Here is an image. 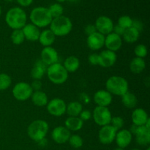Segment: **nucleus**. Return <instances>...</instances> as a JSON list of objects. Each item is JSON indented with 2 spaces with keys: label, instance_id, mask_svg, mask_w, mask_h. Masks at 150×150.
Returning a JSON list of instances; mask_svg holds the SVG:
<instances>
[{
  "label": "nucleus",
  "instance_id": "obj_15",
  "mask_svg": "<svg viewBox=\"0 0 150 150\" xmlns=\"http://www.w3.org/2000/svg\"><path fill=\"white\" fill-rule=\"evenodd\" d=\"M86 44L89 49L92 51H98L105 45V35L96 32L87 36Z\"/></svg>",
  "mask_w": 150,
  "mask_h": 150
},
{
  "label": "nucleus",
  "instance_id": "obj_12",
  "mask_svg": "<svg viewBox=\"0 0 150 150\" xmlns=\"http://www.w3.org/2000/svg\"><path fill=\"white\" fill-rule=\"evenodd\" d=\"M117 132V130L111 125L101 127L98 133V139L100 142L105 145L111 144L115 140Z\"/></svg>",
  "mask_w": 150,
  "mask_h": 150
},
{
  "label": "nucleus",
  "instance_id": "obj_2",
  "mask_svg": "<svg viewBox=\"0 0 150 150\" xmlns=\"http://www.w3.org/2000/svg\"><path fill=\"white\" fill-rule=\"evenodd\" d=\"M31 23L37 27L45 28L50 26L53 18L48 7H37L32 10L29 14Z\"/></svg>",
  "mask_w": 150,
  "mask_h": 150
},
{
  "label": "nucleus",
  "instance_id": "obj_6",
  "mask_svg": "<svg viewBox=\"0 0 150 150\" xmlns=\"http://www.w3.org/2000/svg\"><path fill=\"white\" fill-rule=\"evenodd\" d=\"M47 77L51 83L57 85L62 84L67 81L68 79V73L63 65L57 62L47 67Z\"/></svg>",
  "mask_w": 150,
  "mask_h": 150
},
{
  "label": "nucleus",
  "instance_id": "obj_42",
  "mask_svg": "<svg viewBox=\"0 0 150 150\" xmlns=\"http://www.w3.org/2000/svg\"><path fill=\"white\" fill-rule=\"evenodd\" d=\"M125 30V29L122 28L121 26H119L118 24H117V25H114V29H113V32L117 34V35H118L119 36L122 37L123 35V34H124Z\"/></svg>",
  "mask_w": 150,
  "mask_h": 150
},
{
  "label": "nucleus",
  "instance_id": "obj_44",
  "mask_svg": "<svg viewBox=\"0 0 150 150\" xmlns=\"http://www.w3.org/2000/svg\"><path fill=\"white\" fill-rule=\"evenodd\" d=\"M134 28H136V29H138V30L140 32L141 30L142 29V27H143V25H142V23L141 21H139L138 20H136L134 21L133 20V26Z\"/></svg>",
  "mask_w": 150,
  "mask_h": 150
},
{
  "label": "nucleus",
  "instance_id": "obj_20",
  "mask_svg": "<svg viewBox=\"0 0 150 150\" xmlns=\"http://www.w3.org/2000/svg\"><path fill=\"white\" fill-rule=\"evenodd\" d=\"M149 119V117L148 116V114L144 108H135L132 113V122H133V125L138 126V127L144 125Z\"/></svg>",
  "mask_w": 150,
  "mask_h": 150
},
{
  "label": "nucleus",
  "instance_id": "obj_10",
  "mask_svg": "<svg viewBox=\"0 0 150 150\" xmlns=\"http://www.w3.org/2000/svg\"><path fill=\"white\" fill-rule=\"evenodd\" d=\"M95 26L97 32L105 36L113 32L114 23L109 17L106 16H101L96 19Z\"/></svg>",
  "mask_w": 150,
  "mask_h": 150
},
{
  "label": "nucleus",
  "instance_id": "obj_38",
  "mask_svg": "<svg viewBox=\"0 0 150 150\" xmlns=\"http://www.w3.org/2000/svg\"><path fill=\"white\" fill-rule=\"evenodd\" d=\"M79 118L83 122L88 121L92 118V112L88 109H83L79 115Z\"/></svg>",
  "mask_w": 150,
  "mask_h": 150
},
{
  "label": "nucleus",
  "instance_id": "obj_3",
  "mask_svg": "<svg viewBox=\"0 0 150 150\" xmlns=\"http://www.w3.org/2000/svg\"><path fill=\"white\" fill-rule=\"evenodd\" d=\"M105 89L112 95L122 97L129 91V84L125 78L113 76L107 79Z\"/></svg>",
  "mask_w": 150,
  "mask_h": 150
},
{
  "label": "nucleus",
  "instance_id": "obj_24",
  "mask_svg": "<svg viewBox=\"0 0 150 150\" xmlns=\"http://www.w3.org/2000/svg\"><path fill=\"white\" fill-rule=\"evenodd\" d=\"M83 126V122L79 117H69L64 122V127L70 131H79Z\"/></svg>",
  "mask_w": 150,
  "mask_h": 150
},
{
  "label": "nucleus",
  "instance_id": "obj_27",
  "mask_svg": "<svg viewBox=\"0 0 150 150\" xmlns=\"http://www.w3.org/2000/svg\"><path fill=\"white\" fill-rule=\"evenodd\" d=\"M139 36H140V32L133 26H131V27L125 30L122 38V40L125 41L126 42L134 43V42H137Z\"/></svg>",
  "mask_w": 150,
  "mask_h": 150
},
{
  "label": "nucleus",
  "instance_id": "obj_32",
  "mask_svg": "<svg viewBox=\"0 0 150 150\" xmlns=\"http://www.w3.org/2000/svg\"><path fill=\"white\" fill-rule=\"evenodd\" d=\"M53 18L62 16L64 13V7L59 3H54L48 7Z\"/></svg>",
  "mask_w": 150,
  "mask_h": 150
},
{
  "label": "nucleus",
  "instance_id": "obj_22",
  "mask_svg": "<svg viewBox=\"0 0 150 150\" xmlns=\"http://www.w3.org/2000/svg\"><path fill=\"white\" fill-rule=\"evenodd\" d=\"M47 66L41 60H38L34 64L31 70V77L34 80H40L42 79L44 75L46 73Z\"/></svg>",
  "mask_w": 150,
  "mask_h": 150
},
{
  "label": "nucleus",
  "instance_id": "obj_16",
  "mask_svg": "<svg viewBox=\"0 0 150 150\" xmlns=\"http://www.w3.org/2000/svg\"><path fill=\"white\" fill-rule=\"evenodd\" d=\"M122 42L123 40L122 37L119 36L118 35L112 32L111 33L105 36V45H104V46H105L107 50L116 52L122 48Z\"/></svg>",
  "mask_w": 150,
  "mask_h": 150
},
{
  "label": "nucleus",
  "instance_id": "obj_19",
  "mask_svg": "<svg viewBox=\"0 0 150 150\" xmlns=\"http://www.w3.org/2000/svg\"><path fill=\"white\" fill-rule=\"evenodd\" d=\"M134 135L138 144L142 146H148L150 144V130L145 126L137 127Z\"/></svg>",
  "mask_w": 150,
  "mask_h": 150
},
{
  "label": "nucleus",
  "instance_id": "obj_37",
  "mask_svg": "<svg viewBox=\"0 0 150 150\" xmlns=\"http://www.w3.org/2000/svg\"><path fill=\"white\" fill-rule=\"evenodd\" d=\"M110 125H111L117 131H119V130H120L121 129L123 128L125 125V122L124 120H123L121 117L117 116V117H112Z\"/></svg>",
  "mask_w": 150,
  "mask_h": 150
},
{
  "label": "nucleus",
  "instance_id": "obj_1",
  "mask_svg": "<svg viewBox=\"0 0 150 150\" xmlns=\"http://www.w3.org/2000/svg\"><path fill=\"white\" fill-rule=\"evenodd\" d=\"M5 22L13 30L21 29L27 23V15L21 7H12L6 13Z\"/></svg>",
  "mask_w": 150,
  "mask_h": 150
},
{
  "label": "nucleus",
  "instance_id": "obj_51",
  "mask_svg": "<svg viewBox=\"0 0 150 150\" xmlns=\"http://www.w3.org/2000/svg\"><path fill=\"white\" fill-rule=\"evenodd\" d=\"M70 1H76V0H70Z\"/></svg>",
  "mask_w": 150,
  "mask_h": 150
},
{
  "label": "nucleus",
  "instance_id": "obj_14",
  "mask_svg": "<svg viewBox=\"0 0 150 150\" xmlns=\"http://www.w3.org/2000/svg\"><path fill=\"white\" fill-rule=\"evenodd\" d=\"M71 133L64 126H57L51 132V138L54 142L62 144L68 142Z\"/></svg>",
  "mask_w": 150,
  "mask_h": 150
},
{
  "label": "nucleus",
  "instance_id": "obj_33",
  "mask_svg": "<svg viewBox=\"0 0 150 150\" xmlns=\"http://www.w3.org/2000/svg\"><path fill=\"white\" fill-rule=\"evenodd\" d=\"M12 84V79L7 73H0V91L8 89Z\"/></svg>",
  "mask_w": 150,
  "mask_h": 150
},
{
  "label": "nucleus",
  "instance_id": "obj_35",
  "mask_svg": "<svg viewBox=\"0 0 150 150\" xmlns=\"http://www.w3.org/2000/svg\"><path fill=\"white\" fill-rule=\"evenodd\" d=\"M133 20L129 16H122L119 18L117 24L125 29L131 27L133 26Z\"/></svg>",
  "mask_w": 150,
  "mask_h": 150
},
{
  "label": "nucleus",
  "instance_id": "obj_5",
  "mask_svg": "<svg viewBox=\"0 0 150 150\" xmlns=\"http://www.w3.org/2000/svg\"><path fill=\"white\" fill-rule=\"evenodd\" d=\"M49 26L56 37H64L70 33L73 29V23L68 17L62 15L53 18Z\"/></svg>",
  "mask_w": 150,
  "mask_h": 150
},
{
  "label": "nucleus",
  "instance_id": "obj_23",
  "mask_svg": "<svg viewBox=\"0 0 150 150\" xmlns=\"http://www.w3.org/2000/svg\"><path fill=\"white\" fill-rule=\"evenodd\" d=\"M56 36L51 31V29H44L43 31L40 32L38 41L44 47H49L54 44L55 42Z\"/></svg>",
  "mask_w": 150,
  "mask_h": 150
},
{
  "label": "nucleus",
  "instance_id": "obj_41",
  "mask_svg": "<svg viewBox=\"0 0 150 150\" xmlns=\"http://www.w3.org/2000/svg\"><path fill=\"white\" fill-rule=\"evenodd\" d=\"M30 85L34 92L41 90V88H42V83L40 80H34Z\"/></svg>",
  "mask_w": 150,
  "mask_h": 150
},
{
  "label": "nucleus",
  "instance_id": "obj_47",
  "mask_svg": "<svg viewBox=\"0 0 150 150\" xmlns=\"http://www.w3.org/2000/svg\"><path fill=\"white\" fill-rule=\"evenodd\" d=\"M4 1H8V2H10V1H14V0H4Z\"/></svg>",
  "mask_w": 150,
  "mask_h": 150
},
{
  "label": "nucleus",
  "instance_id": "obj_30",
  "mask_svg": "<svg viewBox=\"0 0 150 150\" xmlns=\"http://www.w3.org/2000/svg\"><path fill=\"white\" fill-rule=\"evenodd\" d=\"M122 103L125 107L130 109H133L137 105L138 98L132 92H128L122 96Z\"/></svg>",
  "mask_w": 150,
  "mask_h": 150
},
{
  "label": "nucleus",
  "instance_id": "obj_11",
  "mask_svg": "<svg viewBox=\"0 0 150 150\" xmlns=\"http://www.w3.org/2000/svg\"><path fill=\"white\" fill-rule=\"evenodd\" d=\"M117 59V56L116 52L109 50H103L98 54V65L104 68H108L114 66Z\"/></svg>",
  "mask_w": 150,
  "mask_h": 150
},
{
  "label": "nucleus",
  "instance_id": "obj_46",
  "mask_svg": "<svg viewBox=\"0 0 150 150\" xmlns=\"http://www.w3.org/2000/svg\"><path fill=\"white\" fill-rule=\"evenodd\" d=\"M114 150H124V149H122V148L118 147V148H117V149H115Z\"/></svg>",
  "mask_w": 150,
  "mask_h": 150
},
{
  "label": "nucleus",
  "instance_id": "obj_21",
  "mask_svg": "<svg viewBox=\"0 0 150 150\" xmlns=\"http://www.w3.org/2000/svg\"><path fill=\"white\" fill-rule=\"evenodd\" d=\"M22 31L24 35L25 40H27L30 42H35L38 41L40 35V31L38 27L35 26L32 23H26L23 28Z\"/></svg>",
  "mask_w": 150,
  "mask_h": 150
},
{
  "label": "nucleus",
  "instance_id": "obj_26",
  "mask_svg": "<svg viewBox=\"0 0 150 150\" xmlns=\"http://www.w3.org/2000/svg\"><path fill=\"white\" fill-rule=\"evenodd\" d=\"M62 65L68 73H74L80 67V60L75 56H70L64 59Z\"/></svg>",
  "mask_w": 150,
  "mask_h": 150
},
{
  "label": "nucleus",
  "instance_id": "obj_7",
  "mask_svg": "<svg viewBox=\"0 0 150 150\" xmlns=\"http://www.w3.org/2000/svg\"><path fill=\"white\" fill-rule=\"evenodd\" d=\"M92 117L95 124L103 127L110 125L112 114L108 107L96 106L92 111Z\"/></svg>",
  "mask_w": 150,
  "mask_h": 150
},
{
  "label": "nucleus",
  "instance_id": "obj_43",
  "mask_svg": "<svg viewBox=\"0 0 150 150\" xmlns=\"http://www.w3.org/2000/svg\"><path fill=\"white\" fill-rule=\"evenodd\" d=\"M18 4L21 7H29L33 2V0H16Z\"/></svg>",
  "mask_w": 150,
  "mask_h": 150
},
{
  "label": "nucleus",
  "instance_id": "obj_40",
  "mask_svg": "<svg viewBox=\"0 0 150 150\" xmlns=\"http://www.w3.org/2000/svg\"><path fill=\"white\" fill-rule=\"evenodd\" d=\"M96 28H95V24H88L87 26H86L84 29V32L87 36L92 35V34L96 32Z\"/></svg>",
  "mask_w": 150,
  "mask_h": 150
},
{
  "label": "nucleus",
  "instance_id": "obj_36",
  "mask_svg": "<svg viewBox=\"0 0 150 150\" xmlns=\"http://www.w3.org/2000/svg\"><path fill=\"white\" fill-rule=\"evenodd\" d=\"M134 53L135 55L136 56V57L144 59L147 56L148 49L146 45L144 44H139L135 47Z\"/></svg>",
  "mask_w": 150,
  "mask_h": 150
},
{
  "label": "nucleus",
  "instance_id": "obj_8",
  "mask_svg": "<svg viewBox=\"0 0 150 150\" xmlns=\"http://www.w3.org/2000/svg\"><path fill=\"white\" fill-rule=\"evenodd\" d=\"M33 92L34 91L31 85L23 81L16 83L12 91L15 99L18 101H21V102L30 99Z\"/></svg>",
  "mask_w": 150,
  "mask_h": 150
},
{
  "label": "nucleus",
  "instance_id": "obj_28",
  "mask_svg": "<svg viewBox=\"0 0 150 150\" xmlns=\"http://www.w3.org/2000/svg\"><path fill=\"white\" fill-rule=\"evenodd\" d=\"M146 68V62L144 59L135 57L130 63V70L135 74H139L142 73Z\"/></svg>",
  "mask_w": 150,
  "mask_h": 150
},
{
  "label": "nucleus",
  "instance_id": "obj_13",
  "mask_svg": "<svg viewBox=\"0 0 150 150\" xmlns=\"http://www.w3.org/2000/svg\"><path fill=\"white\" fill-rule=\"evenodd\" d=\"M41 61L47 66L58 62L59 54L57 50L53 47H44L40 53Z\"/></svg>",
  "mask_w": 150,
  "mask_h": 150
},
{
  "label": "nucleus",
  "instance_id": "obj_52",
  "mask_svg": "<svg viewBox=\"0 0 150 150\" xmlns=\"http://www.w3.org/2000/svg\"><path fill=\"white\" fill-rule=\"evenodd\" d=\"M0 131H1V128H0Z\"/></svg>",
  "mask_w": 150,
  "mask_h": 150
},
{
  "label": "nucleus",
  "instance_id": "obj_48",
  "mask_svg": "<svg viewBox=\"0 0 150 150\" xmlns=\"http://www.w3.org/2000/svg\"><path fill=\"white\" fill-rule=\"evenodd\" d=\"M1 15V6H0V16Z\"/></svg>",
  "mask_w": 150,
  "mask_h": 150
},
{
  "label": "nucleus",
  "instance_id": "obj_34",
  "mask_svg": "<svg viewBox=\"0 0 150 150\" xmlns=\"http://www.w3.org/2000/svg\"><path fill=\"white\" fill-rule=\"evenodd\" d=\"M69 144L72 147L75 148V149H79L81 148L83 144V139L79 135H71L70 136V139L68 140Z\"/></svg>",
  "mask_w": 150,
  "mask_h": 150
},
{
  "label": "nucleus",
  "instance_id": "obj_49",
  "mask_svg": "<svg viewBox=\"0 0 150 150\" xmlns=\"http://www.w3.org/2000/svg\"><path fill=\"white\" fill-rule=\"evenodd\" d=\"M146 150H150V147H149V146H148V147L146 148Z\"/></svg>",
  "mask_w": 150,
  "mask_h": 150
},
{
  "label": "nucleus",
  "instance_id": "obj_9",
  "mask_svg": "<svg viewBox=\"0 0 150 150\" xmlns=\"http://www.w3.org/2000/svg\"><path fill=\"white\" fill-rule=\"evenodd\" d=\"M67 104L62 99L59 98H53L48 101L46 105V108L48 112L54 117H59L64 115L66 113Z\"/></svg>",
  "mask_w": 150,
  "mask_h": 150
},
{
  "label": "nucleus",
  "instance_id": "obj_29",
  "mask_svg": "<svg viewBox=\"0 0 150 150\" xmlns=\"http://www.w3.org/2000/svg\"><path fill=\"white\" fill-rule=\"evenodd\" d=\"M83 110V105L79 101H72L67 104L66 113L69 117H79Z\"/></svg>",
  "mask_w": 150,
  "mask_h": 150
},
{
  "label": "nucleus",
  "instance_id": "obj_39",
  "mask_svg": "<svg viewBox=\"0 0 150 150\" xmlns=\"http://www.w3.org/2000/svg\"><path fill=\"white\" fill-rule=\"evenodd\" d=\"M88 61L92 65H98V54H91L88 57Z\"/></svg>",
  "mask_w": 150,
  "mask_h": 150
},
{
  "label": "nucleus",
  "instance_id": "obj_4",
  "mask_svg": "<svg viewBox=\"0 0 150 150\" xmlns=\"http://www.w3.org/2000/svg\"><path fill=\"white\" fill-rule=\"evenodd\" d=\"M49 130L48 122L42 120H36L31 122L27 128V135L32 140L40 142L45 139Z\"/></svg>",
  "mask_w": 150,
  "mask_h": 150
},
{
  "label": "nucleus",
  "instance_id": "obj_31",
  "mask_svg": "<svg viewBox=\"0 0 150 150\" xmlns=\"http://www.w3.org/2000/svg\"><path fill=\"white\" fill-rule=\"evenodd\" d=\"M10 39L14 45H21L25 40V37L21 29H15L12 32Z\"/></svg>",
  "mask_w": 150,
  "mask_h": 150
},
{
  "label": "nucleus",
  "instance_id": "obj_45",
  "mask_svg": "<svg viewBox=\"0 0 150 150\" xmlns=\"http://www.w3.org/2000/svg\"><path fill=\"white\" fill-rule=\"evenodd\" d=\"M56 1H57V2L59 3V4H60V3L64 2V1H67V0H56Z\"/></svg>",
  "mask_w": 150,
  "mask_h": 150
},
{
  "label": "nucleus",
  "instance_id": "obj_17",
  "mask_svg": "<svg viewBox=\"0 0 150 150\" xmlns=\"http://www.w3.org/2000/svg\"><path fill=\"white\" fill-rule=\"evenodd\" d=\"M93 100L97 106L108 107L112 103L113 97L106 89H100L94 94Z\"/></svg>",
  "mask_w": 150,
  "mask_h": 150
},
{
  "label": "nucleus",
  "instance_id": "obj_25",
  "mask_svg": "<svg viewBox=\"0 0 150 150\" xmlns=\"http://www.w3.org/2000/svg\"><path fill=\"white\" fill-rule=\"evenodd\" d=\"M30 99L32 100L34 105L38 107L46 106L48 103V98L46 93L42 92V90L33 92Z\"/></svg>",
  "mask_w": 150,
  "mask_h": 150
},
{
  "label": "nucleus",
  "instance_id": "obj_18",
  "mask_svg": "<svg viewBox=\"0 0 150 150\" xmlns=\"http://www.w3.org/2000/svg\"><path fill=\"white\" fill-rule=\"evenodd\" d=\"M133 140V134L127 129H121L117 132L115 140L118 147L125 149L127 147Z\"/></svg>",
  "mask_w": 150,
  "mask_h": 150
},
{
  "label": "nucleus",
  "instance_id": "obj_50",
  "mask_svg": "<svg viewBox=\"0 0 150 150\" xmlns=\"http://www.w3.org/2000/svg\"><path fill=\"white\" fill-rule=\"evenodd\" d=\"M132 150H140V149H132Z\"/></svg>",
  "mask_w": 150,
  "mask_h": 150
}]
</instances>
